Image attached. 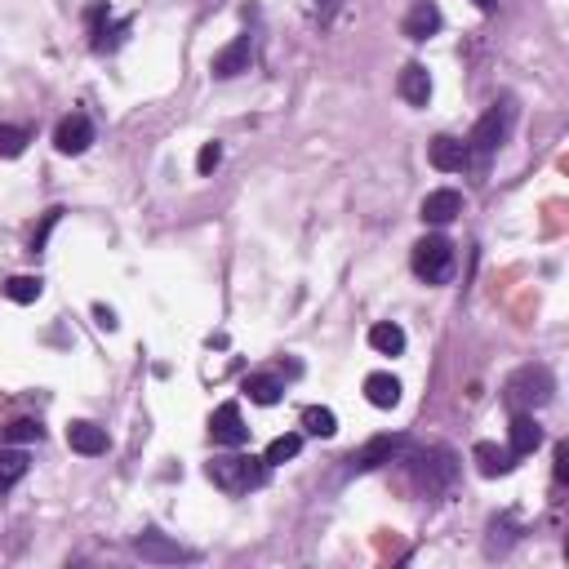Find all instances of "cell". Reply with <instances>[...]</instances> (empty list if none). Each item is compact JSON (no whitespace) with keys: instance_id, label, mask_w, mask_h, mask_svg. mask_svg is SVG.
Returning a JSON list of instances; mask_svg holds the SVG:
<instances>
[{"instance_id":"obj_7","label":"cell","mask_w":569,"mask_h":569,"mask_svg":"<svg viewBox=\"0 0 569 569\" xmlns=\"http://www.w3.org/2000/svg\"><path fill=\"white\" fill-rule=\"evenodd\" d=\"M401 449H405V436H374V441H365L361 449H352V458H347V472H374V467L392 463Z\"/></svg>"},{"instance_id":"obj_12","label":"cell","mask_w":569,"mask_h":569,"mask_svg":"<svg viewBox=\"0 0 569 569\" xmlns=\"http://www.w3.org/2000/svg\"><path fill=\"white\" fill-rule=\"evenodd\" d=\"M427 156H432V165L445 169V174H458V169L472 165V152H467V143H463V138H454V134H436L432 147H427Z\"/></svg>"},{"instance_id":"obj_23","label":"cell","mask_w":569,"mask_h":569,"mask_svg":"<svg viewBox=\"0 0 569 569\" xmlns=\"http://www.w3.org/2000/svg\"><path fill=\"white\" fill-rule=\"evenodd\" d=\"M303 432H307V436H321V441H329V436L338 432L334 409H325V405H307V409H303Z\"/></svg>"},{"instance_id":"obj_30","label":"cell","mask_w":569,"mask_h":569,"mask_svg":"<svg viewBox=\"0 0 569 569\" xmlns=\"http://www.w3.org/2000/svg\"><path fill=\"white\" fill-rule=\"evenodd\" d=\"M94 316H98V325H103V329H116V312H112V307L98 303V307H94Z\"/></svg>"},{"instance_id":"obj_1","label":"cell","mask_w":569,"mask_h":569,"mask_svg":"<svg viewBox=\"0 0 569 569\" xmlns=\"http://www.w3.org/2000/svg\"><path fill=\"white\" fill-rule=\"evenodd\" d=\"M267 472L272 467L263 463V458H254V454H227V458H214V463L205 467V476L214 481L223 494H232V498H241L249 494V489H258L267 481Z\"/></svg>"},{"instance_id":"obj_24","label":"cell","mask_w":569,"mask_h":569,"mask_svg":"<svg viewBox=\"0 0 569 569\" xmlns=\"http://www.w3.org/2000/svg\"><path fill=\"white\" fill-rule=\"evenodd\" d=\"M27 441H45V427L36 418H14L9 427H0V445H27Z\"/></svg>"},{"instance_id":"obj_16","label":"cell","mask_w":569,"mask_h":569,"mask_svg":"<svg viewBox=\"0 0 569 569\" xmlns=\"http://www.w3.org/2000/svg\"><path fill=\"white\" fill-rule=\"evenodd\" d=\"M472 458H476V472H481V476H507L516 467L512 449H503V445H494V441H481V445L472 449Z\"/></svg>"},{"instance_id":"obj_18","label":"cell","mask_w":569,"mask_h":569,"mask_svg":"<svg viewBox=\"0 0 569 569\" xmlns=\"http://www.w3.org/2000/svg\"><path fill=\"white\" fill-rule=\"evenodd\" d=\"M365 396H369V405H378V409H396V405H401V378L369 374L365 378Z\"/></svg>"},{"instance_id":"obj_13","label":"cell","mask_w":569,"mask_h":569,"mask_svg":"<svg viewBox=\"0 0 569 569\" xmlns=\"http://www.w3.org/2000/svg\"><path fill=\"white\" fill-rule=\"evenodd\" d=\"M67 445L76 449V454H85V458H98V454H107V432L98 423H85V418H76L72 427H67Z\"/></svg>"},{"instance_id":"obj_14","label":"cell","mask_w":569,"mask_h":569,"mask_svg":"<svg viewBox=\"0 0 569 569\" xmlns=\"http://www.w3.org/2000/svg\"><path fill=\"white\" fill-rule=\"evenodd\" d=\"M538 445H543V427L534 423V414H516L512 427H507V449H512L516 458H525V454H534Z\"/></svg>"},{"instance_id":"obj_20","label":"cell","mask_w":569,"mask_h":569,"mask_svg":"<svg viewBox=\"0 0 569 569\" xmlns=\"http://www.w3.org/2000/svg\"><path fill=\"white\" fill-rule=\"evenodd\" d=\"M369 347L383 356H401L405 352V329L392 325V321H378L374 329H369Z\"/></svg>"},{"instance_id":"obj_28","label":"cell","mask_w":569,"mask_h":569,"mask_svg":"<svg viewBox=\"0 0 569 569\" xmlns=\"http://www.w3.org/2000/svg\"><path fill=\"white\" fill-rule=\"evenodd\" d=\"M218 165H223V143H205L201 156H196V169H201V174H214Z\"/></svg>"},{"instance_id":"obj_27","label":"cell","mask_w":569,"mask_h":569,"mask_svg":"<svg viewBox=\"0 0 569 569\" xmlns=\"http://www.w3.org/2000/svg\"><path fill=\"white\" fill-rule=\"evenodd\" d=\"M58 218H63V209H49V214H45V223L36 227V236H32V254H45V241H49V232L58 227Z\"/></svg>"},{"instance_id":"obj_32","label":"cell","mask_w":569,"mask_h":569,"mask_svg":"<svg viewBox=\"0 0 569 569\" xmlns=\"http://www.w3.org/2000/svg\"><path fill=\"white\" fill-rule=\"evenodd\" d=\"M476 9H485V14H489V9H494V0H476Z\"/></svg>"},{"instance_id":"obj_21","label":"cell","mask_w":569,"mask_h":569,"mask_svg":"<svg viewBox=\"0 0 569 569\" xmlns=\"http://www.w3.org/2000/svg\"><path fill=\"white\" fill-rule=\"evenodd\" d=\"M27 467H32V458H27L23 449L0 445V489H14L27 476Z\"/></svg>"},{"instance_id":"obj_5","label":"cell","mask_w":569,"mask_h":569,"mask_svg":"<svg viewBox=\"0 0 569 569\" xmlns=\"http://www.w3.org/2000/svg\"><path fill=\"white\" fill-rule=\"evenodd\" d=\"M409 267H414L418 281L445 285L449 276H454V245H449L445 236H423V241L414 245V254H409Z\"/></svg>"},{"instance_id":"obj_19","label":"cell","mask_w":569,"mask_h":569,"mask_svg":"<svg viewBox=\"0 0 569 569\" xmlns=\"http://www.w3.org/2000/svg\"><path fill=\"white\" fill-rule=\"evenodd\" d=\"M245 396L254 405H276L285 396V383L281 378H272V374H249L245 378Z\"/></svg>"},{"instance_id":"obj_17","label":"cell","mask_w":569,"mask_h":569,"mask_svg":"<svg viewBox=\"0 0 569 569\" xmlns=\"http://www.w3.org/2000/svg\"><path fill=\"white\" fill-rule=\"evenodd\" d=\"M396 89H401V98L409 107H427V98H432V76H427L423 63H409L401 72V81H396Z\"/></svg>"},{"instance_id":"obj_4","label":"cell","mask_w":569,"mask_h":569,"mask_svg":"<svg viewBox=\"0 0 569 569\" xmlns=\"http://www.w3.org/2000/svg\"><path fill=\"white\" fill-rule=\"evenodd\" d=\"M409 472H414L423 494H445V489L458 481V458L449 454V449H418V454L409 458Z\"/></svg>"},{"instance_id":"obj_8","label":"cell","mask_w":569,"mask_h":569,"mask_svg":"<svg viewBox=\"0 0 569 569\" xmlns=\"http://www.w3.org/2000/svg\"><path fill=\"white\" fill-rule=\"evenodd\" d=\"M209 436H214V445H227V449L245 445L249 441V427H245V418H241V405H236V401L218 405L214 418H209Z\"/></svg>"},{"instance_id":"obj_31","label":"cell","mask_w":569,"mask_h":569,"mask_svg":"<svg viewBox=\"0 0 569 569\" xmlns=\"http://www.w3.org/2000/svg\"><path fill=\"white\" fill-rule=\"evenodd\" d=\"M334 9H338V0H316V18H321V23L334 18Z\"/></svg>"},{"instance_id":"obj_26","label":"cell","mask_w":569,"mask_h":569,"mask_svg":"<svg viewBox=\"0 0 569 569\" xmlns=\"http://www.w3.org/2000/svg\"><path fill=\"white\" fill-rule=\"evenodd\" d=\"M298 449H303V436H298V432H285V436H276V441L267 445L263 463H267V467H281V463H289V458H298Z\"/></svg>"},{"instance_id":"obj_15","label":"cell","mask_w":569,"mask_h":569,"mask_svg":"<svg viewBox=\"0 0 569 569\" xmlns=\"http://www.w3.org/2000/svg\"><path fill=\"white\" fill-rule=\"evenodd\" d=\"M401 32L409 36V41H427V36H436V32H441V9H436L432 0H418V5L405 14Z\"/></svg>"},{"instance_id":"obj_6","label":"cell","mask_w":569,"mask_h":569,"mask_svg":"<svg viewBox=\"0 0 569 569\" xmlns=\"http://www.w3.org/2000/svg\"><path fill=\"white\" fill-rule=\"evenodd\" d=\"M134 552L143 556L147 565H183V561H196L192 547H178L169 543V538L161 534V529H143V534L134 538Z\"/></svg>"},{"instance_id":"obj_11","label":"cell","mask_w":569,"mask_h":569,"mask_svg":"<svg viewBox=\"0 0 569 569\" xmlns=\"http://www.w3.org/2000/svg\"><path fill=\"white\" fill-rule=\"evenodd\" d=\"M423 223H432V227H445V223H454L458 214H463V196L454 192V187H436V192H427L423 196Z\"/></svg>"},{"instance_id":"obj_22","label":"cell","mask_w":569,"mask_h":569,"mask_svg":"<svg viewBox=\"0 0 569 569\" xmlns=\"http://www.w3.org/2000/svg\"><path fill=\"white\" fill-rule=\"evenodd\" d=\"M0 289H5L9 303H23L27 307V303H36V298L45 294V281H41V276H9Z\"/></svg>"},{"instance_id":"obj_10","label":"cell","mask_w":569,"mask_h":569,"mask_svg":"<svg viewBox=\"0 0 569 569\" xmlns=\"http://www.w3.org/2000/svg\"><path fill=\"white\" fill-rule=\"evenodd\" d=\"M249 63H254V36H236L227 49H218L214 63H209V72L218 76V81H232V76L249 72Z\"/></svg>"},{"instance_id":"obj_9","label":"cell","mask_w":569,"mask_h":569,"mask_svg":"<svg viewBox=\"0 0 569 569\" xmlns=\"http://www.w3.org/2000/svg\"><path fill=\"white\" fill-rule=\"evenodd\" d=\"M89 143H94V121H89L85 112H72V116H63L54 129V147L63 156H81L89 152Z\"/></svg>"},{"instance_id":"obj_2","label":"cell","mask_w":569,"mask_h":569,"mask_svg":"<svg viewBox=\"0 0 569 569\" xmlns=\"http://www.w3.org/2000/svg\"><path fill=\"white\" fill-rule=\"evenodd\" d=\"M503 396H507V405H512L516 414H534V409H543L556 396V378H552V369L547 365H525V369H516V374L507 378Z\"/></svg>"},{"instance_id":"obj_29","label":"cell","mask_w":569,"mask_h":569,"mask_svg":"<svg viewBox=\"0 0 569 569\" xmlns=\"http://www.w3.org/2000/svg\"><path fill=\"white\" fill-rule=\"evenodd\" d=\"M569 481V445L561 441L556 445V485H565Z\"/></svg>"},{"instance_id":"obj_3","label":"cell","mask_w":569,"mask_h":569,"mask_svg":"<svg viewBox=\"0 0 569 569\" xmlns=\"http://www.w3.org/2000/svg\"><path fill=\"white\" fill-rule=\"evenodd\" d=\"M512 125H516V103H512V98H503V103L489 107L481 121H476L472 138H467V152H472V161H485V156H494L498 147L507 143Z\"/></svg>"},{"instance_id":"obj_25","label":"cell","mask_w":569,"mask_h":569,"mask_svg":"<svg viewBox=\"0 0 569 569\" xmlns=\"http://www.w3.org/2000/svg\"><path fill=\"white\" fill-rule=\"evenodd\" d=\"M27 143H32V129H23V125H0V156H5V161H18V156L27 152Z\"/></svg>"}]
</instances>
